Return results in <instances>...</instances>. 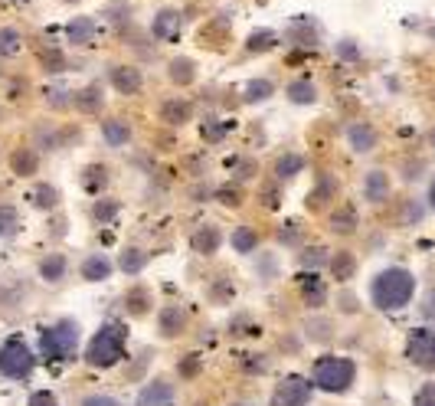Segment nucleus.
I'll return each instance as SVG.
<instances>
[{"label": "nucleus", "mask_w": 435, "mask_h": 406, "mask_svg": "<svg viewBox=\"0 0 435 406\" xmlns=\"http://www.w3.org/2000/svg\"><path fill=\"white\" fill-rule=\"evenodd\" d=\"M66 272H69V259L63 253H49L39 259V279H43V282L59 285L66 279Z\"/></svg>", "instance_id": "obj_15"}, {"label": "nucleus", "mask_w": 435, "mask_h": 406, "mask_svg": "<svg viewBox=\"0 0 435 406\" xmlns=\"http://www.w3.org/2000/svg\"><path fill=\"white\" fill-rule=\"evenodd\" d=\"M23 49V37L13 27H0V56H17Z\"/></svg>", "instance_id": "obj_35"}, {"label": "nucleus", "mask_w": 435, "mask_h": 406, "mask_svg": "<svg viewBox=\"0 0 435 406\" xmlns=\"http://www.w3.org/2000/svg\"><path fill=\"white\" fill-rule=\"evenodd\" d=\"M122 305H124V312L131 315V318H144V315L154 308V295L148 292L144 285H131V288L124 292Z\"/></svg>", "instance_id": "obj_12"}, {"label": "nucleus", "mask_w": 435, "mask_h": 406, "mask_svg": "<svg viewBox=\"0 0 435 406\" xmlns=\"http://www.w3.org/2000/svg\"><path fill=\"white\" fill-rule=\"evenodd\" d=\"M219 243H223V236H219L216 227H200L197 233H193V249H197L200 255H213L219 249Z\"/></svg>", "instance_id": "obj_28"}, {"label": "nucleus", "mask_w": 435, "mask_h": 406, "mask_svg": "<svg viewBox=\"0 0 435 406\" xmlns=\"http://www.w3.org/2000/svg\"><path fill=\"white\" fill-rule=\"evenodd\" d=\"M285 95H288L294 105H314L318 102V85H314L311 79H294V82H288Z\"/></svg>", "instance_id": "obj_24"}, {"label": "nucleus", "mask_w": 435, "mask_h": 406, "mask_svg": "<svg viewBox=\"0 0 435 406\" xmlns=\"http://www.w3.org/2000/svg\"><path fill=\"white\" fill-rule=\"evenodd\" d=\"M102 102H105V95H102V85L98 82H89V85H82V89L72 92V108H76V112L92 115V112L102 108Z\"/></svg>", "instance_id": "obj_13"}, {"label": "nucleus", "mask_w": 435, "mask_h": 406, "mask_svg": "<svg viewBox=\"0 0 435 406\" xmlns=\"http://www.w3.org/2000/svg\"><path fill=\"white\" fill-rule=\"evenodd\" d=\"M311 380L304 377H285L278 387L272 390V406H308L311 403Z\"/></svg>", "instance_id": "obj_7"}, {"label": "nucleus", "mask_w": 435, "mask_h": 406, "mask_svg": "<svg viewBox=\"0 0 435 406\" xmlns=\"http://www.w3.org/2000/svg\"><path fill=\"white\" fill-rule=\"evenodd\" d=\"M112 272H115V262L105 253L86 255V259H82V265H79V275H82L86 282H105Z\"/></svg>", "instance_id": "obj_11"}, {"label": "nucleus", "mask_w": 435, "mask_h": 406, "mask_svg": "<svg viewBox=\"0 0 435 406\" xmlns=\"http://www.w3.org/2000/svg\"><path fill=\"white\" fill-rule=\"evenodd\" d=\"M324 262H331V253H327V249H324V246H311V249H304L301 255H298V265H301V269H321Z\"/></svg>", "instance_id": "obj_36"}, {"label": "nucleus", "mask_w": 435, "mask_h": 406, "mask_svg": "<svg viewBox=\"0 0 435 406\" xmlns=\"http://www.w3.org/2000/svg\"><path fill=\"white\" fill-rule=\"evenodd\" d=\"M124 357V328L118 322H108L95 331V338L89 341L86 360L92 367H115Z\"/></svg>", "instance_id": "obj_4"}, {"label": "nucleus", "mask_w": 435, "mask_h": 406, "mask_svg": "<svg viewBox=\"0 0 435 406\" xmlns=\"http://www.w3.org/2000/svg\"><path fill=\"white\" fill-rule=\"evenodd\" d=\"M304 170V158L298 151H285L278 161H275V177L278 180H294Z\"/></svg>", "instance_id": "obj_26"}, {"label": "nucleus", "mask_w": 435, "mask_h": 406, "mask_svg": "<svg viewBox=\"0 0 435 406\" xmlns=\"http://www.w3.org/2000/svg\"><path fill=\"white\" fill-rule=\"evenodd\" d=\"M161 118L164 125H187L193 118V105L187 99H167L161 102Z\"/></svg>", "instance_id": "obj_19"}, {"label": "nucleus", "mask_w": 435, "mask_h": 406, "mask_svg": "<svg viewBox=\"0 0 435 406\" xmlns=\"http://www.w3.org/2000/svg\"><path fill=\"white\" fill-rule=\"evenodd\" d=\"M167 79H171L174 85H190L197 79V63L187 56L171 59V63H167Z\"/></svg>", "instance_id": "obj_23"}, {"label": "nucleus", "mask_w": 435, "mask_h": 406, "mask_svg": "<svg viewBox=\"0 0 435 406\" xmlns=\"http://www.w3.org/2000/svg\"><path fill=\"white\" fill-rule=\"evenodd\" d=\"M337 53H341L344 59H357L360 56V49H357V43H350V39H344L341 46H337Z\"/></svg>", "instance_id": "obj_53"}, {"label": "nucleus", "mask_w": 435, "mask_h": 406, "mask_svg": "<svg viewBox=\"0 0 435 406\" xmlns=\"http://www.w3.org/2000/svg\"><path fill=\"white\" fill-rule=\"evenodd\" d=\"M432 141H435V134H432Z\"/></svg>", "instance_id": "obj_57"}, {"label": "nucleus", "mask_w": 435, "mask_h": 406, "mask_svg": "<svg viewBox=\"0 0 435 406\" xmlns=\"http://www.w3.org/2000/svg\"><path fill=\"white\" fill-rule=\"evenodd\" d=\"M413 406H435V383H426V387L419 390Z\"/></svg>", "instance_id": "obj_47"}, {"label": "nucleus", "mask_w": 435, "mask_h": 406, "mask_svg": "<svg viewBox=\"0 0 435 406\" xmlns=\"http://www.w3.org/2000/svg\"><path fill=\"white\" fill-rule=\"evenodd\" d=\"M353 380H357V364L350 357H334V354L318 360L311 374V383L324 393H347Z\"/></svg>", "instance_id": "obj_3"}, {"label": "nucleus", "mask_w": 435, "mask_h": 406, "mask_svg": "<svg viewBox=\"0 0 435 406\" xmlns=\"http://www.w3.org/2000/svg\"><path fill=\"white\" fill-rule=\"evenodd\" d=\"M406 357L413 360L419 370H435V331L432 328L409 331Z\"/></svg>", "instance_id": "obj_6"}, {"label": "nucleus", "mask_w": 435, "mask_h": 406, "mask_svg": "<svg viewBox=\"0 0 435 406\" xmlns=\"http://www.w3.org/2000/svg\"><path fill=\"white\" fill-rule=\"evenodd\" d=\"M37 367V357L23 338H7L0 348V374L7 380H27Z\"/></svg>", "instance_id": "obj_5"}, {"label": "nucleus", "mask_w": 435, "mask_h": 406, "mask_svg": "<svg viewBox=\"0 0 435 406\" xmlns=\"http://www.w3.org/2000/svg\"><path fill=\"white\" fill-rule=\"evenodd\" d=\"M223 134H226L223 122H203V138H207V141H219Z\"/></svg>", "instance_id": "obj_48"}, {"label": "nucleus", "mask_w": 435, "mask_h": 406, "mask_svg": "<svg viewBox=\"0 0 435 406\" xmlns=\"http://www.w3.org/2000/svg\"><path fill=\"white\" fill-rule=\"evenodd\" d=\"M429 203L435 207V180H432V187H429Z\"/></svg>", "instance_id": "obj_55"}, {"label": "nucleus", "mask_w": 435, "mask_h": 406, "mask_svg": "<svg viewBox=\"0 0 435 406\" xmlns=\"http://www.w3.org/2000/svg\"><path fill=\"white\" fill-rule=\"evenodd\" d=\"M82 406H124V403L118 397H108V393H89L82 400Z\"/></svg>", "instance_id": "obj_45"}, {"label": "nucleus", "mask_w": 435, "mask_h": 406, "mask_svg": "<svg viewBox=\"0 0 435 406\" xmlns=\"http://www.w3.org/2000/svg\"><path fill=\"white\" fill-rule=\"evenodd\" d=\"M79 322L72 318H59L56 324H49L43 331V338H39V350H43V357L49 364H69V360L76 357L79 350Z\"/></svg>", "instance_id": "obj_2"}, {"label": "nucleus", "mask_w": 435, "mask_h": 406, "mask_svg": "<svg viewBox=\"0 0 435 406\" xmlns=\"http://www.w3.org/2000/svg\"><path fill=\"white\" fill-rule=\"evenodd\" d=\"M236 406H249V403H236Z\"/></svg>", "instance_id": "obj_56"}, {"label": "nucleus", "mask_w": 435, "mask_h": 406, "mask_svg": "<svg viewBox=\"0 0 435 406\" xmlns=\"http://www.w3.org/2000/svg\"><path fill=\"white\" fill-rule=\"evenodd\" d=\"M275 92V85L268 82V79H252V82L246 85V102H268Z\"/></svg>", "instance_id": "obj_38"}, {"label": "nucleus", "mask_w": 435, "mask_h": 406, "mask_svg": "<svg viewBox=\"0 0 435 406\" xmlns=\"http://www.w3.org/2000/svg\"><path fill=\"white\" fill-rule=\"evenodd\" d=\"M327 265H331V275L337 282H347V279H353V272H357V259L350 253H334Z\"/></svg>", "instance_id": "obj_31"}, {"label": "nucleus", "mask_w": 435, "mask_h": 406, "mask_svg": "<svg viewBox=\"0 0 435 406\" xmlns=\"http://www.w3.org/2000/svg\"><path fill=\"white\" fill-rule=\"evenodd\" d=\"M275 46V33L272 30H262V33H252L249 39V53H265V49Z\"/></svg>", "instance_id": "obj_42"}, {"label": "nucleus", "mask_w": 435, "mask_h": 406, "mask_svg": "<svg viewBox=\"0 0 435 406\" xmlns=\"http://www.w3.org/2000/svg\"><path fill=\"white\" fill-rule=\"evenodd\" d=\"M233 295H236V288H233L229 279H216V282L209 285V298H213V302H229Z\"/></svg>", "instance_id": "obj_41"}, {"label": "nucleus", "mask_w": 435, "mask_h": 406, "mask_svg": "<svg viewBox=\"0 0 435 406\" xmlns=\"http://www.w3.org/2000/svg\"><path fill=\"white\" fill-rule=\"evenodd\" d=\"M413 292H416V279H413V272L399 269V265L383 269L373 279V285H370V298H373V305H377L379 312H399V308H406L413 302Z\"/></svg>", "instance_id": "obj_1"}, {"label": "nucleus", "mask_w": 435, "mask_h": 406, "mask_svg": "<svg viewBox=\"0 0 435 406\" xmlns=\"http://www.w3.org/2000/svg\"><path fill=\"white\" fill-rule=\"evenodd\" d=\"M200 370H203V360H200L197 354H190V357H183V360H180L177 374H180V377H187V380H190V377H197Z\"/></svg>", "instance_id": "obj_44"}, {"label": "nucleus", "mask_w": 435, "mask_h": 406, "mask_svg": "<svg viewBox=\"0 0 435 406\" xmlns=\"http://www.w3.org/2000/svg\"><path fill=\"white\" fill-rule=\"evenodd\" d=\"M46 105H53V108H69V105H72V92H66V89H46Z\"/></svg>", "instance_id": "obj_43"}, {"label": "nucleus", "mask_w": 435, "mask_h": 406, "mask_svg": "<svg viewBox=\"0 0 435 406\" xmlns=\"http://www.w3.org/2000/svg\"><path fill=\"white\" fill-rule=\"evenodd\" d=\"M301 295H304V302L311 305V308H321L324 298H327V288H324V282L311 272V279H304L301 282Z\"/></svg>", "instance_id": "obj_33"}, {"label": "nucleus", "mask_w": 435, "mask_h": 406, "mask_svg": "<svg viewBox=\"0 0 435 406\" xmlns=\"http://www.w3.org/2000/svg\"><path fill=\"white\" fill-rule=\"evenodd\" d=\"M95 37V20L92 17H76L66 23V39L72 43V46H86V43H92Z\"/></svg>", "instance_id": "obj_21"}, {"label": "nucleus", "mask_w": 435, "mask_h": 406, "mask_svg": "<svg viewBox=\"0 0 435 406\" xmlns=\"http://www.w3.org/2000/svg\"><path fill=\"white\" fill-rule=\"evenodd\" d=\"M419 312H422V318H429V322H435V288H432V292L426 295V298H422V308H419Z\"/></svg>", "instance_id": "obj_52"}, {"label": "nucleus", "mask_w": 435, "mask_h": 406, "mask_svg": "<svg viewBox=\"0 0 435 406\" xmlns=\"http://www.w3.org/2000/svg\"><path fill=\"white\" fill-rule=\"evenodd\" d=\"M30 406H59V400L49 393V390H37L33 397H30Z\"/></svg>", "instance_id": "obj_49"}, {"label": "nucleus", "mask_w": 435, "mask_h": 406, "mask_svg": "<svg viewBox=\"0 0 435 406\" xmlns=\"http://www.w3.org/2000/svg\"><path fill=\"white\" fill-rule=\"evenodd\" d=\"M304 334H308L311 341H318V344H324V341H331L334 324L327 322V318H308V324H304Z\"/></svg>", "instance_id": "obj_37"}, {"label": "nucleus", "mask_w": 435, "mask_h": 406, "mask_svg": "<svg viewBox=\"0 0 435 406\" xmlns=\"http://www.w3.org/2000/svg\"><path fill=\"white\" fill-rule=\"evenodd\" d=\"M10 167L17 177H33L39 170V154L37 148H17V151L10 154Z\"/></svg>", "instance_id": "obj_17"}, {"label": "nucleus", "mask_w": 435, "mask_h": 406, "mask_svg": "<svg viewBox=\"0 0 435 406\" xmlns=\"http://www.w3.org/2000/svg\"><path fill=\"white\" fill-rule=\"evenodd\" d=\"M105 184H108V167H105V164H89V167L82 170V187L86 190L98 194V190H105Z\"/></svg>", "instance_id": "obj_34"}, {"label": "nucleus", "mask_w": 435, "mask_h": 406, "mask_svg": "<svg viewBox=\"0 0 435 406\" xmlns=\"http://www.w3.org/2000/svg\"><path fill=\"white\" fill-rule=\"evenodd\" d=\"M363 197H367V203H383L389 197V177L383 170H370L363 177Z\"/></svg>", "instance_id": "obj_18"}, {"label": "nucleus", "mask_w": 435, "mask_h": 406, "mask_svg": "<svg viewBox=\"0 0 435 406\" xmlns=\"http://www.w3.org/2000/svg\"><path fill=\"white\" fill-rule=\"evenodd\" d=\"M115 213H118V200H98L92 207L95 223H108V220H115Z\"/></svg>", "instance_id": "obj_40"}, {"label": "nucleus", "mask_w": 435, "mask_h": 406, "mask_svg": "<svg viewBox=\"0 0 435 406\" xmlns=\"http://www.w3.org/2000/svg\"><path fill=\"white\" fill-rule=\"evenodd\" d=\"M242 367H246L249 374H265V370H268V360H265L262 354H259V357L252 354V357H246V364H242Z\"/></svg>", "instance_id": "obj_50"}, {"label": "nucleus", "mask_w": 435, "mask_h": 406, "mask_svg": "<svg viewBox=\"0 0 435 406\" xmlns=\"http://www.w3.org/2000/svg\"><path fill=\"white\" fill-rule=\"evenodd\" d=\"M151 33L157 39H174L180 33V13L177 10H161L151 23Z\"/></svg>", "instance_id": "obj_22"}, {"label": "nucleus", "mask_w": 435, "mask_h": 406, "mask_svg": "<svg viewBox=\"0 0 435 406\" xmlns=\"http://www.w3.org/2000/svg\"><path fill=\"white\" fill-rule=\"evenodd\" d=\"M229 243H233V249H236L239 255H252L259 249V233L252 227H236L233 236H229Z\"/></svg>", "instance_id": "obj_27"}, {"label": "nucleus", "mask_w": 435, "mask_h": 406, "mask_svg": "<svg viewBox=\"0 0 435 406\" xmlns=\"http://www.w3.org/2000/svg\"><path fill=\"white\" fill-rule=\"evenodd\" d=\"M108 82L115 85V92L122 95H138L144 89V76L138 72V66H112L108 69Z\"/></svg>", "instance_id": "obj_10"}, {"label": "nucleus", "mask_w": 435, "mask_h": 406, "mask_svg": "<svg viewBox=\"0 0 435 406\" xmlns=\"http://www.w3.org/2000/svg\"><path fill=\"white\" fill-rule=\"evenodd\" d=\"M20 233V210L0 203V239H13Z\"/></svg>", "instance_id": "obj_32"}, {"label": "nucleus", "mask_w": 435, "mask_h": 406, "mask_svg": "<svg viewBox=\"0 0 435 406\" xmlns=\"http://www.w3.org/2000/svg\"><path fill=\"white\" fill-rule=\"evenodd\" d=\"M131 134H134V128H131V122H124V118H108V122H102V138L112 144V148L128 144Z\"/></svg>", "instance_id": "obj_20"}, {"label": "nucleus", "mask_w": 435, "mask_h": 406, "mask_svg": "<svg viewBox=\"0 0 435 406\" xmlns=\"http://www.w3.org/2000/svg\"><path fill=\"white\" fill-rule=\"evenodd\" d=\"M30 200H33V207H37V210H56L59 207V190L43 180V184H37V187H33Z\"/></svg>", "instance_id": "obj_30"}, {"label": "nucleus", "mask_w": 435, "mask_h": 406, "mask_svg": "<svg viewBox=\"0 0 435 406\" xmlns=\"http://www.w3.org/2000/svg\"><path fill=\"white\" fill-rule=\"evenodd\" d=\"M187 331V308L183 305H164L157 312V334L164 341H174Z\"/></svg>", "instance_id": "obj_8"}, {"label": "nucleus", "mask_w": 435, "mask_h": 406, "mask_svg": "<svg viewBox=\"0 0 435 406\" xmlns=\"http://www.w3.org/2000/svg\"><path fill=\"white\" fill-rule=\"evenodd\" d=\"M69 4H72V0H69Z\"/></svg>", "instance_id": "obj_58"}, {"label": "nucleus", "mask_w": 435, "mask_h": 406, "mask_svg": "<svg viewBox=\"0 0 435 406\" xmlns=\"http://www.w3.org/2000/svg\"><path fill=\"white\" fill-rule=\"evenodd\" d=\"M43 66H46V72H59V69L66 66V63H63V56H59L56 49H53V53H43Z\"/></svg>", "instance_id": "obj_51"}, {"label": "nucleus", "mask_w": 435, "mask_h": 406, "mask_svg": "<svg viewBox=\"0 0 435 406\" xmlns=\"http://www.w3.org/2000/svg\"><path fill=\"white\" fill-rule=\"evenodd\" d=\"M144 265H148V253L138 249V246H128L122 253V259H118V269H122L124 275H141Z\"/></svg>", "instance_id": "obj_29"}, {"label": "nucleus", "mask_w": 435, "mask_h": 406, "mask_svg": "<svg viewBox=\"0 0 435 406\" xmlns=\"http://www.w3.org/2000/svg\"><path fill=\"white\" fill-rule=\"evenodd\" d=\"M357 229V210L347 207V203H341V207L331 213V233H337V236H350Z\"/></svg>", "instance_id": "obj_25"}, {"label": "nucleus", "mask_w": 435, "mask_h": 406, "mask_svg": "<svg viewBox=\"0 0 435 406\" xmlns=\"http://www.w3.org/2000/svg\"><path fill=\"white\" fill-rule=\"evenodd\" d=\"M301 239V229H298V223H288V227H278V243L285 246H294Z\"/></svg>", "instance_id": "obj_46"}, {"label": "nucleus", "mask_w": 435, "mask_h": 406, "mask_svg": "<svg viewBox=\"0 0 435 406\" xmlns=\"http://www.w3.org/2000/svg\"><path fill=\"white\" fill-rule=\"evenodd\" d=\"M334 200H337V180H334L331 174H321L318 184H314V190L308 194V210H324L327 203H334Z\"/></svg>", "instance_id": "obj_14"}, {"label": "nucleus", "mask_w": 435, "mask_h": 406, "mask_svg": "<svg viewBox=\"0 0 435 406\" xmlns=\"http://www.w3.org/2000/svg\"><path fill=\"white\" fill-rule=\"evenodd\" d=\"M219 197H223V203H226V207H239V190H223V194H219Z\"/></svg>", "instance_id": "obj_54"}, {"label": "nucleus", "mask_w": 435, "mask_h": 406, "mask_svg": "<svg viewBox=\"0 0 435 406\" xmlns=\"http://www.w3.org/2000/svg\"><path fill=\"white\" fill-rule=\"evenodd\" d=\"M347 141L357 154H370L377 148V132H373V125H367V122H353L347 128Z\"/></svg>", "instance_id": "obj_16"}, {"label": "nucleus", "mask_w": 435, "mask_h": 406, "mask_svg": "<svg viewBox=\"0 0 435 406\" xmlns=\"http://www.w3.org/2000/svg\"><path fill=\"white\" fill-rule=\"evenodd\" d=\"M102 13H105V20H108V23H115V27H122V23H131V7H128L124 0H115V4H108Z\"/></svg>", "instance_id": "obj_39"}, {"label": "nucleus", "mask_w": 435, "mask_h": 406, "mask_svg": "<svg viewBox=\"0 0 435 406\" xmlns=\"http://www.w3.org/2000/svg\"><path fill=\"white\" fill-rule=\"evenodd\" d=\"M174 403V383L167 377H154L148 380L134 400V406H171Z\"/></svg>", "instance_id": "obj_9"}]
</instances>
